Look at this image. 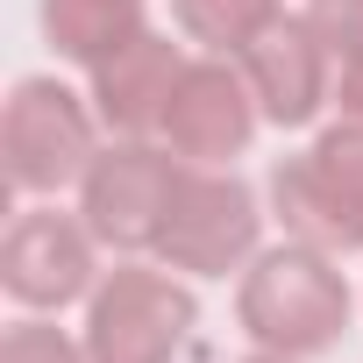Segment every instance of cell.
Returning a JSON list of instances; mask_svg holds the SVG:
<instances>
[{
  "label": "cell",
  "mask_w": 363,
  "mask_h": 363,
  "mask_svg": "<svg viewBox=\"0 0 363 363\" xmlns=\"http://www.w3.org/2000/svg\"><path fill=\"white\" fill-rule=\"evenodd\" d=\"M235 313H242V335L257 349H278V356H320L349 335V285L335 271L328 250H306V242H285V250H264L235 292Z\"/></svg>",
  "instance_id": "1"
},
{
  "label": "cell",
  "mask_w": 363,
  "mask_h": 363,
  "mask_svg": "<svg viewBox=\"0 0 363 363\" xmlns=\"http://www.w3.org/2000/svg\"><path fill=\"white\" fill-rule=\"evenodd\" d=\"M0 157H8V186L29 200H50L93 171L100 157V114L86 93L57 79H22L0 114Z\"/></svg>",
  "instance_id": "2"
},
{
  "label": "cell",
  "mask_w": 363,
  "mask_h": 363,
  "mask_svg": "<svg viewBox=\"0 0 363 363\" xmlns=\"http://www.w3.org/2000/svg\"><path fill=\"white\" fill-rule=\"evenodd\" d=\"M193 335V292L150 264H114L86 299V363H178Z\"/></svg>",
  "instance_id": "3"
},
{
  "label": "cell",
  "mask_w": 363,
  "mask_h": 363,
  "mask_svg": "<svg viewBox=\"0 0 363 363\" xmlns=\"http://www.w3.org/2000/svg\"><path fill=\"white\" fill-rule=\"evenodd\" d=\"M257 228H264V214L242 178H228L221 164H186L164 235H157V257L186 278H228L257 257Z\"/></svg>",
  "instance_id": "4"
},
{
  "label": "cell",
  "mask_w": 363,
  "mask_h": 363,
  "mask_svg": "<svg viewBox=\"0 0 363 363\" xmlns=\"http://www.w3.org/2000/svg\"><path fill=\"white\" fill-rule=\"evenodd\" d=\"M178 171H186V157L171 150H150L143 143H107L93 157V171L79 178V221L107 242V250H157L164 235V214H171V193H178Z\"/></svg>",
  "instance_id": "5"
},
{
  "label": "cell",
  "mask_w": 363,
  "mask_h": 363,
  "mask_svg": "<svg viewBox=\"0 0 363 363\" xmlns=\"http://www.w3.org/2000/svg\"><path fill=\"white\" fill-rule=\"evenodd\" d=\"M93 228L57 207H22L0 242V285L29 313H57L72 299H93Z\"/></svg>",
  "instance_id": "6"
},
{
  "label": "cell",
  "mask_w": 363,
  "mask_h": 363,
  "mask_svg": "<svg viewBox=\"0 0 363 363\" xmlns=\"http://www.w3.org/2000/svg\"><path fill=\"white\" fill-rule=\"evenodd\" d=\"M86 79H93L86 100H93L100 128L143 143V135H164L171 93H178V79H186V50H178L171 36H157V29H135L100 65H86Z\"/></svg>",
  "instance_id": "7"
},
{
  "label": "cell",
  "mask_w": 363,
  "mask_h": 363,
  "mask_svg": "<svg viewBox=\"0 0 363 363\" xmlns=\"http://www.w3.org/2000/svg\"><path fill=\"white\" fill-rule=\"evenodd\" d=\"M257 93L242 79V65H221V57H200L186 65L171 93V114H164V150L186 157V164H228L250 150L257 135Z\"/></svg>",
  "instance_id": "8"
},
{
  "label": "cell",
  "mask_w": 363,
  "mask_h": 363,
  "mask_svg": "<svg viewBox=\"0 0 363 363\" xmlns=\"http://www.w3.org/2000/svg\"><path fill=\"white\" fill-rule=\"evenodd\" d=\"M235 65H242L264 121H278V128H306L335 100V50L320 43V29L306 15H278Z\"/></svg>",
  "instance_id": "9"
},
{
  "label": "cell",
  "mask_w": 363,
  "mask_h": 363,
  "mask_svg": "<svg viewBox=\"0 0 363 363\" xmlns=\"http://www.w3.org/2000/svg\"><path fill=\"white\" fill-rule=\"evenodd\" d=\"M271 200H278V221H285L292 242L328 250V257H356L363 250V186L342 178L320 150L285 157L271 171Z\"/></svg>",
  "instance_id": "10"
},
{
  "label": "cell",
  "mask_w": 363,
  "mask_h": 363,
  "mask_svg": "<svg viewBox=\"0 0 363 363\" xmlns=\"http://www.w3.org/2000/svg\"><path fill=\"white\" fill-rule=\"evenodd\" d=\"M143 29V0H43V36L72 65H100Z\"/></svg>",
  "instance_id": "11"
},
{
  "label": "cell",
  "mask_w": 363,
  "mask_h": 363,
  "mask_svg": "<svg viewBox=\"0 0 363 363\" xmlns=\"http://www.w3.org/2000/svg\"><path fill=\"white\" fill-rule=\"evenodd\" d=\"M278 15H285L278 0H171V22L186 29L193 43L221 50V57H242Z\"/></svg>",
  "instance_id": "12"
},
{
  "label": "cell",
  "mask_w": 363,
  "mask_h": 363,
  "mask_svg": "<svg viewBox=\"0 0 363 363\" xmlns=\"http://www.w3.org/2000/svg\"><path fill=\"white\" fill-rule=\"evenodd\" d=\"M0 363H86V342H72L50 320H15L0 342Z\"/></svg>",
  "instance_id": "13"
},
{
  "label": "cell",
  "mask_w": 363,
  "mask_h": 363,
  "mask_svg": "<svg viewBox=\"0 0 363 363\" xmlns=\"http://www.w3.org/2000/svg\"><path fill=\"white\" fill-rule=\"evenodd\" d=\"M306 22L335 50V65L342 57H363V0H306Z\"/></svg>",
  "instance_id": "14"
},
{
  "label": "cell",
  "mask_w": 363,
  "mask_h": 363,
  "mask_svg": "<svg viewBox=\"0 0 363 363\" xmlns=\"http://www.w3.org/2000/svg\"><path fill=\"white\" fill-rule=\"evenodd\" d=\"M335 107H342V121H363V57H342V72H335Z\"/></svg>",
  "instance_id": "15"
},
{
  "label": "cell",
  "mask_w": 363,
  "mask_h": 363,
  "mask_svg": "<svg viewBox=\"0 0 363 363\" xmlns=\"http://www.w3.org/2000/svg\"><path fill=\"white\" fill-rule=\"evenodd\" d=\"M250 363H299V356H278V349H257Z\"/></svg>",
  "instance_id": "16"
}]
</instances>
